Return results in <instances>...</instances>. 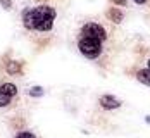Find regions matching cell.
<instances>
[{
    "instance_id": "cell-1",
    "label": "cell",
    "mask_w": 150,
    "mask_h": 138,
    "mask_svg": "<svg viewBox=\"0 0 150 138\" xmlns=\"http://www.w3.org/2000/svg\"><path fill=\"white\" fill-rule=\"evenodd\" d=\"M57 17V12L50 5H38L33 9L23 11V24L30 31H50L54 28V21Z\"/></svg>"
},
{
    "instance_id": "cell-2",
    "label": "cell",
    "mask_w": 150,
    "mask_h": 138,
    "mask_svg": "<svg viewBox=\"0 0 150 138\" xmlns=\"http://www.w3.org/2000/svg\"><path fill=\"white\" fill-rule=\"evenodd\" d=\"M78 50L90 61H95L102 55L104 50V43L93 38H86V36H78Z\"/></svg>"
},
{
    "instance_id": "cell-3",
    "label": "cell",
    "mask_w": 150,
    "mask_h": 138,
    "mask_svg": "<svg viewBox=\"0 0 150 138\" xmlns=\"http://www.w3.org/2000/svg\"><path fill=\"white\" fill-rule=\"evenodd\" d=\"M79 36H86V38H93V40H98V42H107L109 35H107V30L100 23L97 21H88L85 23L81 28H79Z\"/></svg>"
},
{
    "instance_id": "cell-4",
    "label": "cell",
    "mask_w": 150,
    "mask_h": 138,
    "mask_svg": "<svg viewBox=\"0 0 150 138\" xmlns=\"http://www.w3.org/2000/svg\"><path fill=\"white\" fill-rule=\"evenodd\" d=\"M98 105L104 109V110H116V109H119L122 105V102H121L116 95H102L98 98Z\"/></svg>"
},
{
    "instance_id": "cell-5",
    "label": "cell",
    "mask_w": 150,
    "mask_h": 138,
    "mask_svg": "<svg viewBox=\"0 0 150 138\" xmlns=\"http://www.w3.org/2000/svg\"><path fill=\"white\" fill-rule=\"evenodd\" d=\"M105 17L110 23H114V24H121L124 21V14H122V11H121L119 7H109L105 11Z\"/></svg>"
},
{
    "instance_id": "cell-6",
    "label": "cell",
    "mask_w": 150,
    "mask_h": 138,
    "mask_svg": "<svg viewBox=\"0 0 150 138\" xmlns=\"http://www.w3.org/2000/svg\"><path fill=\"white\" fill-rule=\"evenodd\" d=\"M136 79H138L142 85L150 86V69L149 67H140V69L136 71Z\"/></svg>"
},
{
    "instance_id": "cell-7",
    "label": "cell",
    "mask_w": 150,
    "mask_h": 138,
    "mask_svg": "<svg viewBox=\"0 0 150 138\" xmlns=\"http://www.w3.org/2000/svg\"><path fill=\"white\" fill-rule=\"evenodd\" d=\"M0 93H4V95H7V97H16L17 95V86H16L14 83H2L0 85Z\"/></svg>"
},
{
    "instance_id": "cell-8",
    "label": "cell",
    "mask_w": 150,
    "mask_h": 138,
    "mask_svg": "<svg viewBox=\"0 0 150 138\" xmlns=\"http://www.w3.org/2000/svg\"><path fill=\"white\" fill-rule=\"evenodd\" d=\"M21 69H23V64L17 61H11L7 66H5V71L9 74H21Z\"/></svg>"
},
{
    "instance_id": "cell-9",
    "label": "cell",
    "mask_w": 150,
    "mask_h": 138,
    "mask_svg": "<svg viewBox=\"0 0 150 138\" xmlns=\"http://www.w3.org/2000/svg\"><path fill=\"white\" fill-rule=\"evenodd\" d=\"M28 95L33 97V98H40L43 95V88L42 86H31L30 90H28Z\"/></svg>"
},
{
    "instance_id": "cell-10",
    "label": "cell",
    "mask_w": 150,
    "mask_h": 138,
    "mask_svg": "<svg viewBox=\"0 0 150 138\" xmlns=\"http://www.w3.org/2000/svg\"><path fill=\"white\" fill-rule=\"evenodd\" d=\"M14 138H38L35 133H31V131H28V130H24V131H19V133H16Z\"/></svg>"
},
{
    "instance_id": "cell-11",
    "label": "cell",
    "mask_w": 150,
    "mask_h": 138,
    "mask_svg": "<svg viewBox=\"0 0 150 138\" xmlns=\"http://www.w3.org/2000/svg\"><path fill=\"white\" fill-rule=\"evenodd\" d=\"M11 97H7V95H4V93H0V107H7L9 104H11Z\"/></svg>"
},
{
    "instance_id": "cell-12",
    "label": "cell",
    "mask_w": 150,
    "mask_h": 138,
    "mask_svg": "<svg viewBox=\"0 0 150 138\" xmlns=\"http://www.w3.org/2000/svg\"><path fill=\"white\" fill-rule=\"evenodd\" d=\"M0 5H2L5 11H11V9H12V0H0Z\"/></svg>"
},
{
    "instance_id": "cell-13",
    "label": "cell",
    "mask_w": 150,
    "mask_h": 138,
    "mask_svg": "<svg viewBox=\"0 0 150 138\" xmlns=\"http://www.w3.org/2000/svg\"><path fill=\"white\" fill-rule=\"evenodd\" d=\"M110 4H114V5H117V7H126L128 5V0H109Z\"/></svg>"
},
{
    "instance_id": "cell-14",
    "label": "cell",
    "mask_w": 150,
    "mask_h": 138,
    "mask_svg": "<svg viewBox=\"0 0 150 138\" xmlns=\"http://www.w3.org/2000/svg\"><path fill=\"white\" fill-rule=\"evenodd\" d=\"M133 2H135L136 5H145V4H149L150 0H133Z\"/></svg>"
},
{
    "instance_id": "cell-15",
    "label": "cell",
    "mask_w": 150,
    "mask_h": 138,
    "mask_svg": "<svg viewBox=\"0 0 150 138\" xmlns=\"http://www.w3.org/2000/svg\"><path fill=\"white\" fill-rule=\"evenodd\" d=\"M145 121H147V123L150 124V116H147V117H145Z\"/></svg>"
},
{
    "instance_id": "cell-16",
    "label": "cell",
    "mask_w": 150,
    "mask_h": 138,
    "mask_svg": "<svg viewBox=\"0 0 150 138\" xmlns=\"http://www.w3.org/2000/svg\"><path fill=\"white\" fill-rule=\"evenodd\" d=\"M147 67H149V69H150V59H149V61H147Z\"/></svg>"
}]
</instances>
